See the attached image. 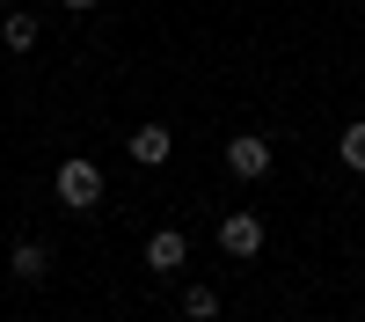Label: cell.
<instances>
[{"label": "cell", "mask_w": 365, "mask_h": 322, "mask_svg": "<svg viewBox=\"0 0 365 322\" xmlns=\"http://www.w3.org/2000/svg\"><path fill=\"white\" fill-rule=\"evenodd\" d=\"M58 205H66V213H96V205H103V168L88 154L58 161Z\"/></svg>", "instance_id": "6da1fadb"}, {"label": "cell", "mask_w": 365, "mask_h": 322, "mask_svg": "<svg viewBox=\"0 0 365 322\" xmlns=\"http://www.w3.org/2000/svg\"><path fill=\"white\" fill-rule=\"evenodd\" d=\"M227 176H234V183H263V176H270V139L263 132H234L227 139Z\"/></svg>", "instance_id": "7a4b0ae2"}, {"label": "cell", "mask_w": 365, "mask_h": 322, "mask_svg": "<svg viewBox=\"0 0 365 322\" xmlns=\"http://www.w3.org/2000/svg\"><path fill=\"white\" fill-rule=\"evenodd\" d=\"M182 263H190V234H182V227H154V234H146V271H182Z\"/></svg>", "instance_id": "3957f363"}, {"label": "cell", "mask_w": 365, "mask_h": 322, "mask_svg": "<svg viewBox=\"0 0 365 322\" xmlns=\"http://www.w3.org/2000/svg\"><path fill=\"white\" fill-rule=\"evenodd\" d=\"M220 249L227 256H256L263 249V213H227L220 220Z\"/></svg>", "instance_id": "277c9868"}, {"label": "cell", "mask_w": 365, "mask_h": 322, "mask_svg": "<svg viewBox=\"0 0 365 322\" xmlns=\"http://www.w3.org/2000/svg\"><path fill=\"white\" fill-rule=\"evenodd\" d=\"M8 271H15V286H44L51 278V242H15V256H8Z\"/></svg>", "instance_id": "5b68a950"}, {"label": "cell", "mask_w": 365, "mask_h": 322, "mask_svg": "<svg viewBox=\"0 0 365 322\" xmlns=\"http://www.w3.org/2000/svg\"><path fill=\"white\" fill-rule=\"evenodd\" d=\"M168 154H175V132H168V125H139V132H132V161H139V168H161Z\"/></svg>", "instance_id": "8992f818"}, {"label": "cell", "mask_w": 365, "mask_h": 322, "mask_svg": "<svg viewBox=\"0 0 365 322\" xmlns=\"http://www.w3.org/2000/svg\"><path fill=\"white\" fill-rule=\"evenodd\" d=\"M37 37H44V22L29 15V8H8V22H0V44H8V51H37Z\"/></svg>", "instance_id": "52a82bcc"}, {"label": "cell", "mask_w": 365, "mask_h": 322, "mask_svg": "<svg viewBox=\"0 0 365 322\" xmlns=\"http://www.w3.org/2000/svg\"><path fill=\"white\" fill-rule=\"evenodd\" d=\"M336 154H344V168H351V176H365V125H344Z\"/></svg>", "instance_id": "ba28073f"}, {"label": "cell", "mask_w": 365, "mask_h": 322, "mask_svg": "<svg viewBox=\"0 0 365 322\" xmlns=\"http://www.w3.org/2000/svg\"><path fill=\"white\" fill-rule=\"evenodd\" d=\"M182 315H190V322H212V315H220V293H212V286H190V293H182Z\"/></svg>", "instance_id": "9c48e42d"}, {"label": "cell", "mask_w": 365, "mask_h": 322, "mask_svg": "<svg viewBox=\"0 0 365 322\" xmlns=\"http://www.w3.org/2000/svg\"><path fill=\"white\" fill-rule=\"evenodd\" d=\"M58 8H73V15H88V8H103V0H58Z\"/></svg>", "instance_id": "30bf717a"}, {"label": "cell", "mask_w": 365, "mask_h": 322, "mask_svg": "<svg viewBox=\"0 0 365 322\" xmlns=\"http://www.w3.org/2000/svg\"><path fill=\"white\" fill-rule=\"evenodd\" d=\"M0 8H8V0H0Z\"/></svg>", "instance_id": "8fae6325"}]
</instances>
